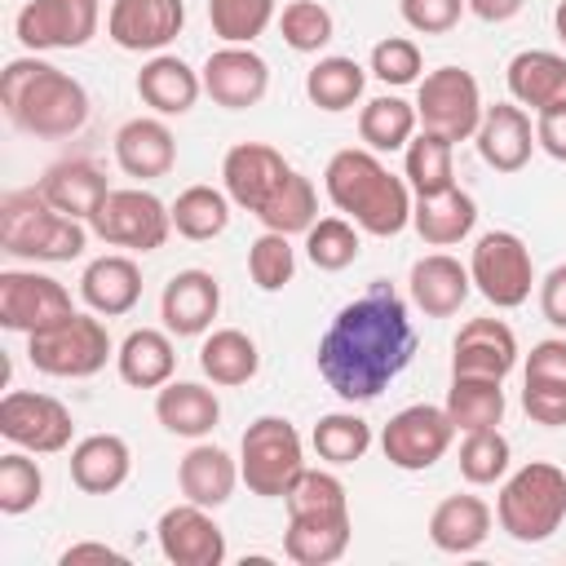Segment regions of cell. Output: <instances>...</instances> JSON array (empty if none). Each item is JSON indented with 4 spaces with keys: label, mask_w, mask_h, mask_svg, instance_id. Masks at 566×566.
<instances>
[{
    "label": "cell",
    "mask_w": 566,
    "mask_h": 566,
    "mask_svg": "<svg viewBox=\"0 0 566 566\" xmlns=\"http://www.w3.org/2000/svg\"><path fill=\"white\" fill-rule=\"evenodd\" d=\"M416 358V327L402 296L376 279L358 301L340 305L318 340V376L345 402H371Z\"/></svg>",
    "instance_id": "obj_1"
},
{
    "label": "cell",
    "mask_w": 566,
    "mask_h": 566,
    "mask_svg": "<svg viewBox=\"0 0 566 566\" xmlns=\"http://www.w3.org/2000/svg\"><path fill=\"white\" fill-rule=\"evenodd\" d=\"M0 106L13 128L31 137H71L88 119V93L75 75L44 57H13L0 75Z\"/></svg>",
    "instance_id": "obj_2"
},
{
    "label": "cell",
    "mask_w": 566,
    "mask_h": 566,
    "mask_svg": "<svg viewBox=\"0 0 566 566\" xmlns=\"http://www.w3.org/2000/svg\"><path fill=\"white\" fill-rule=\"evenodd\" d=\"M323 186L327 199L367 234L376 239H394L411 226V186L402 177H394L376 150H336L323 168Z\"/></svg>",
    "instance_id": "obj_3"
},
{
    "label": "cell",
    "mask_w": 566,
    "mask_h": 566,
    "mask_svg": "<svg viewBox=\"0 0 566 566\" xmlns=\"http://www.w3.org/2000/svg\"><path fill=\"white\" fill-rule=\"evenodd\" d=\"M88 243V221L57 212L40 186L0 199V248L22 261H75Z\"/></svg>",
    "instance_id": "obj_4"
},
{
    "label": "cell",
    "mask_w": 566,
    "mask_h": 566,
    "mask_svg": "<svg viewBox=\"0 0 566 566\" xmlns=\"http://www.w3.org/2000/svg\"><path fill=\"white\" fill-rule=\"evenodd\" d=\"M500 531L517 544H539L566 522V473L548 460H531L504 478L495 500Z\"/></svg>",
    "instance_id": "obj_5"
},
{
    "label": "cell",
    "mask_w": 566,
    "mask_h": 566,
    "mask_svg": "<svg viewBox=\"0 0 566 566\" xmlns=\"http://www.w3.org/2000/svg\"><path fill=\"white\" fill-rule=\"evenodd\" d=\"M111 354H115V345H111V332H106L102 314H71V318L27 336L31 367L44 371V376H57V380L97 376Z\"/></svg>",
    "instance_id": "obj_6"
},
{
    "label": "cell",
    "mask_w": 566,
    "mask_h": 566,
    "mask_svg": "<svg viewBox=\"0 0 566 566\" xmlns=\"http://www.w3.org/2000/svg\"><path fill=\"white\" fill-rule=\"evenodd\" d=\"M305 469V447L292 420L283 416H256L243 429L239 442V478L261 500H283L296 473Z\"/></svg>",
    "instance_id": "obj_7"
},
{
    "label": "cell",
    "mask_w": 566,
    "mask_h": 566,
    "mask_svg": "<svg viewBox=\"0 0 566 566\" xmlns=\"http://www.w3.org/2000/svg\"><path fill=\"white\" fill-rule=\"evenodd\" d=\"M88 230L111 243V248H128V252H155L168 243L172 234V208L142 190V186H128V190H111L97 212L88 217Z\"/></svg>",
    "instance_id": "obj_8"
},
{
    "label": "cell",
    "mask_w": 566,
    "mask_h": 566,
    "mask_svg": "<svg viewBox=\"0 0 566 566\" xmlns=\"http://www.w3.org/2000/svg\"><path fill=\"white\" fill-rule=\"evenodd\" d=\"M469 279H473V287H478L495 310H517V305L531 296V283H535L531 248H526L513 230H486V234L473 243Z\"/></svg>",
    "instance_id": "obj_9"
},
{
    "label": "cell",
    "mask_w": 566,
    "mask_h": 566,
    "mask_svg": "<svg viewBox=\"0 0 566 566\" xmlns=\"http://www.w3.org/2000/svg\"><path fill=\"white\" fill-rule=\"evenodd\" d=\"M482 88L478 80L464 71V66H438L420 80L416 88V115H420V128L429 133H442L451 142H464L478 133L482 124Z\"/></svg>",
    "instance_id": "obj_10"
},
{
    "label": "cell",
    "mask_w": 566,
    "mask_h": 566,
    "mask_svg": "<svg viewBox=\"0 0 566 566\" xmlns=\"http://www.w3.org/2000/svg\"><path fill=\"white\" fill-rule=\"evenodd\" d=\"M0 433L31 451V455H57L71 447L75 420L53 394H31V389H9L0 398Z\"/></svg>",
    "instance_id": "obj_11"
},
{
    "label": "cell",
    "mask_w": 566,
    "mask_h": 566,
    "mask_svg": "<svg viewBox=\"0 0 566 566\" xmlns=\"http://www.w3.org/2000/svg\"><path fill=\"white\" fill-rule=\"evenodd\" d=\"M455 438V424L447 416V407H429V402H411L398 416H389V424L380 429V451L394 469L420 473L429 464H438L447 455Z\"/></svg>",
    "instance_id": "obj_12"
},
{
    "label": "cell",
    "mask_w": 566,
    "mask_h": 566,
    "mask_svg": "<svg viewBox=\"0 0 566 566\" xmlns=\"http://www.w3.org/2000/svg\"><path fill=\"white\" fill-rule=\"evenodd\" d=\"M102 0H27L13 18V31L22 49L49 53V49H84L97 35Z\"/></svg>",
    "instance_id": "obj_13"
},
{
    "label": "cell",
    "mask_w": 566,
    "mask_h": 566,
    "mask_svg": "<svg viewBox=\"0 0 566 566\" xmlns=\"http://www.w3.org/2000/svg\"><path fill=\"white\" fill-rule=\"evenodd\" d=\"M71 292L53 274L35 270H4L0 274V327L9 332H44L62 318H71Z\"/></svg>",
    "instance_id": "obj_14"
},
{
    "label": "cell",
    "mask_w": 566,
    "mask_h": 566,
    "mask_svg": "<svg viewBox=\"0 0 566 566\" xmlns=\"http://www.w3.org/2000/svg\"><path fill=\"white\" fill-rule=\"evenodd\" d=\"M287 172H292V164L265 142H234L221 159V181H226L230 203H239L252 217L274 199V190L287 181Z\"/></svg>",
    "instance_id": "obj_15"
},
{
    "label": "cell",
    "mask_w": 566,
    "mask_h": 566,
    "mask_svg": "<svg viewBox=\"0 0 566 566\" xmlns=\"http://www.w3.org/2000/svg\"><path fill=\"white\" fill-rule=\"evenodd\" d=\"M155 539L172 566H221L226 562V531L212 522L203 504H190V500L159 513Z\"/></svg>",
    "instance_id": "obj_16"
},
{
    "label": "cell",
    "mask_w": 566,
    "mask_h": 566,
    "mask_svg": "<svg viewBox=\"0 0 566 566\" xmlns=\"http://www.w3.org/2000/svg\"><path fill=\"white\" fill-rule=\"evenodd\" d=\"M181 0H111L106 9V35L128 53H159L181 35Z\"/></svg>",
    "instance_id": "obj_17"
},
{
    "label": "cell",
    "mask_w": 566,
    "mask_h": 566,
    "mask_svg": "<svg viewBox=\"0 0 566 566\" xmlns=\"http://www.w3.org/2000/svg\"><path fill=\"white\" fill-rule=\"evenodd\" d=\"M199 80L203 93L226 111H248L270 93V66L248 44H221L217 53H208Z\"/></svg>",
    "instance_id": "obj_18"
},
{
    "label": "cell",
    "mask_w": 566,
    "mask_h": 566,
    "mask_svg": "<svg viewBox=\"0 0 566 566\" xmlns=\"http://www.w3.org/2000/svg\"><path fill=\"white\" fill-rule=\"evenodd\" d=\"M517 367V336L500 318H469L451 340V376L504 380Z\"/></svg>",
    "instance_id": "obj_19"
},
{
    "label": "cell",
    "mask_w": 566,
    "mask_h": 566,
    "mask_svg": "<svg viewBox=\"0 0 566 566\" xmlns=\"http://www.w3.org/2000/svg\"><path fill=\"white\" fill-rule=\"evenodd\" d=\"M478 155L495 172H522L535 150V124L517 102H495L482 111V124L473 133Z\"/></svg>",
    "instance_id": "obj_20"
},
{
    "label": "cell",
    "mask_w": 566,
    "mask_h": 566,
    "mask_svg": "<svg viewBox=\"0 0 566 566\" xmlns=\"http://www.w3.org/2000/svg\"><path fill=\"white\" fill-rule=\"evenodd\" d=\"M221 310V283L208 270H177L164 283L159 318L172 336H203Z\"/></svg>",
    "instance_id": "obj_21"
},
{
    "label": "cell",
    "mask_w": 566,
    "mask_h": 566,
    "mask_svg": "<svg viewBox=\"0 0 566 566\" xmlns=\"http://www.w3.org/2000/svg\"><path fill=\"white\" fill-rule=\"evenodd\" d=\"M509 93L517 106H531L535 115L566 106V57L553 49H522L509 57Z\"/></svg>",
    "instance_id": "obj_22"
},
{
    "label": "cell",
    "mask_w": 566,
    "mask_h": 566,
    "mask_svg": "<svg viewBox=\"0 0 566 566\" xmlns=\"http://www.w3.org/2000/svg\"><path fill=\"white\" fill-rule=\"evenodd\" d=\"M115 164L137 181H159L177 164V137L164 119L137 115L115 133Z\"/></svg>",
    "instance_id": "obj_23"
},
{
    "label": "cell",
    "mask_w": 566,
    "mask_h": 566,
    "mask_svg": "<svg viewBox=\"0 0 566 566\" xmlns=\"http://www.w3.org/2000/svg\"><path fill=\"white\" fill-rule=\"evenodd\" d=\"M80 296L102 318L128 314L142 301V270H137V261L124 256V252H106V256L88 261L84 274H80Z\"/></svg>",
    "instance_id": "obj_24"
},
{
    "label": "cell",
    "mask_w": 566,
    "mask_h": 566,
    "mask_svg": "<svg viewBox=\"0 0 566 566\" xmlns=\"http://www.w3.org/2000/svg\"><path fill=\"white\" fill-rule=\"evenodd\" d=\"M349 535H354L349 513H287L283 553L296 566H332L345 557Z\"/></svg>",
    "instance_id": "obj_25"
},
{
    "label": "cell",
    "mask_w": 566,
    "mask_h": 566,
    "mask_svg": "<svg viewBox=\"0 0 566 566\" xmlns=\"http://www.w3.org/2000/svg\"><path fill=\"white\" fill-rule=\"evenodd\" d=\"M411 301L424 310V318H451L460 314V305L469 301L473 292V279H469V265H460L455 256L447 252H429L411 265Z\"/></svg>",
    "instance_id": "obj_26"
},
{
    "label": "cell",
    "mask_w": 566,
    "mask_h": 566,
    "mask_svg": "<svg viewBox=\"0 0 566 566\" xmlns=\"http://www.w3.org/2000/svg\"><path fill=\"white\" fill-rule=\"evenodd\" d=\"M133 473V451L119 433H88L71 447V482L84 495H111L128 482Z\"/></svg>",
    "instance_id": "obj_27"
},
{
    "label": "cell",
    "mask_w": 566,
    "mask_h": 566,
    "mask_svg": "<svg viewBox=\"0 0 566 566\" xmlns=\"http://www.w3.org/2000/svg\"><path fill=\"white\" fill-rule=\"evenodd\" d=\"M177 486L190 504L221 509L239 486V464L230 460V451H221L212 442H195L177 464Z\"/></svg>",
    "instance_id": "obj_28"
},
{
    "label": "cell",
    "mask_w": 566,
    "mask_h": 566,
    "mask_svg": "<svg viewBox=\"0 0 566 566\" xmlns=\"http://www.w3.org/2000/svg\"><path fill=\"white\" fill-rule=\"evenodd\" d=\"M155 420L177 438H208L221 420V402L208 385L195 380H168L155 394Z\"/></svg>",
    "instance_id": "obj_29"
},
{
    "label": "cell",
    "mask_w": 566,
    "mask_h": 566,
    "mask_svg": "<svg viewBox=\"0 0 566 566\" xmlns=\"http://www.w3.org/2000/svg\"><path fill=\"white\" fill-rule=\"evenodd\" d=\"M203 93L199 71H190L181 57L172 53H155L142 71H137V97L155 111V115H186Z\"/></svg>",
    "instance_id": "obj_30"
},
{
    "label": "cell",
    "mask_w": 566,
    "mask_h": 566,
    "mask_svg": "<svg viewBox=\"0 0 566 566\" xmlns=\"http://www.w3.org/2000/svg\"><path fill=\"white\" fill-rule=\"evenodd\" d=\"M411 226L429 248H451L460 239L473 234L478 226V203L473 195H464L460 186L442 190V195H416L411 203Z\"/></svg>",
    "instance_id": "obj_31"
},
{
    "label": "cell",
    "mask_w": 566,
    "mask_h": 566,
    "mask_svg": "<svg viewBox=\"0 0 566 566\" xmlns=\"http://www.w3.org/2000/svg\"><path fill=\"white\" fill-rule=\"evenodd\" d=\"M40 195H44L57 212L88 221V217L97 212V203L111 195V186H106V172H102L97 164H88V159H62V164H53V168L40 177Z\"/></svg>",
    "instance_id": "obj_32"
},
{
    "label": "cell",
    "mask_w": 566,
    "mask_h": 566,
    "mask_svg": "<svg viewBox=\"0 0 566 566\" xmlns=\"http://www.w3.org/2000/svg\"><path fill=\"white\" fill-rule=\"evenodd\" d=\"M491 535V504L482 495H447L429 513V539L442 553H478Z\"/></svg>",
    "instance_id": "obj_33"
},
{
    "label": "cell",
    "mask_w": 566,
    "mask_h": 566,
    "mask_svg": "<svg viewBox=\"0 0 566 566\" xmlns=\"http://www.w3.org/2000/svg\"><path fill=\"white\" fill-rule=\"evenodd\" d=\"M115 367H119V380L133 385V389H159V385H168L172 371H177V354H172L168 332H159V327L128 332L124 345L115 349Z\"/></svg>",
    "instance_id": "obj_34"
},
{
    "label": "cell",
    "mask_w": 566,
    "mask_h": 566,
    "mask_svg": "<svg viewBox=\"0 0 566 566\" xmlns=\"http://www.w3.org/2000/svg\"><path fill=\"white\" fill-rule=\"evenodd\" d=\"M199 367L212 385L221 389H234V385H248L256 371H261V354H256V340L239 327H217L203 345H199Z\"/></svg>",
    "instance_id": "obj_35"
},
{
    "label": "cell",
    "mask_w": 566,
    "mask_h": 566,
    "mask_svg": "<svg viewBox=\"0 0 566 566\" xmlns=\"http://www.w3.org/2000/svg\"><path fill=\"white\" fill-rule=\"evenodd\" d=\"M402 177L416 195H442L455 186V142L442 133L420 128L407 142V159H402Z\"/></svg>",
    "instance_id": "obj_36"
},
{
    "label": "cell",
    "mask_w": 566,
    "mask_h": 566,
    "mask_svg": "<svg viewBox=\"0 0 566 566\" xmlns=\"http://www.w3.org/2000/svg\"><path fill=\"white\" fill-rule=\"evenodd\" d=\"M504 380H482V376H451L447 389V416L455 424V433H473V429H500L504 420Z\"/></svg>",
    "instance_id": "obj_37"
},
{
    "label": "cell",
    "mask_w": 566,
    "mask_h": 566,
    "mask_svg": "<svg viewBox=\"0 0 566 566\" xmlns=\"http://www.w3.org/2000/svg\"><path fill=\"white\" fill-rule=\"evenodd\" d=\"M363 84H367V71L354 62V57H318L305 75V97L318 106V111H349L358 97H363Z\"/></svg>",
    "instance_id": "obj_38"
},
{
    "label": "cell",
    "mask_w": 566,
    "mask_h": 566,
    "mask_svg": "<svg viewBox=\"0 0 566 566\" xmlns=\"http://www.w3.org/2000/svg\"><path fill=\"white\" fill-rule=\"evenodd\" d=\"M416 124H420V115H416V106L411 102H402V97H394V93H385V97H371L367 106H363V115H358V137L367 142V150H407V142L416 137Z\"/></svg>",
    "instance_id": "obj_39"
},
{
    "label": "cell",
    "mask_w": 566,
    "mask_h": 566,
    "mask_svg": "<svg viewBox=\"0 0 566 566\" xmlns=\"http://www.w3.org/2000/svg\"><path fill=\"white\" fill-rule=\"evenodd\" d=\"M168 208H172V230L190 243L217 239L230 226V195L212 186H186Z\"/></svg>",
    "instance_id": "obj_40"
},
{
    "label": "cell",
    "mask_w": 566,
    "mask_h": 566,
    "mask_svg": "<svg viewBox=\"0 0 566 566\" xmlns=\"http://www.w3.org/2000/svg\"><path fill=\"white\" fill-rule=\"evenodd\" d=\"M256 221L265 226V230H279V234H305L314 221H318V190H314V181L305 177V172H287V181L274 190V199L256 212Z\"/></svg>",
    "instance_id": "obj_41"
},
{
    "label": "cell",
    "mask_w": 566,
    "mask_h": 566,
    "mask_svg": "<svg viewBox=\"0 0 566 566\" xmlns=\"http://www.w3.org/2000/svg\"><path fill=\"white\" fill-rule=\"evenodd\" d=\"M363 252V239H358V226L349 217H318L310 230H305V256L336 274V270H349Z\"/></svg>",
    "instance_id": "obj_42"
},
{
    "label": "cell",
    "mask_w": 566,
    "mask_h": 566,
    "mask_svg": "<svg viewBox=\"0 0 566 566\" xmlns=\"http://www.w3.org/2000/svg\"><path fill=\"white\" fill-rule=\"evenodd\" d=\"M310 442H314L318 460H327V464H354L371 447V424L363 416H354V411H332V416H323L314 424Z\"/></svg>",
    "instance_id": "obj_43"
},
{
    "label": "cell",
    "mask_w": 566,
    "mask_h": 566,
    "mask_svg": "<svg viewBox=\"0 0 566 566\" xmlns=\"http://www.w3.org/2000/svg\"><path fill=\"white\" fill-rule=\"evenodd\" d=\"M509 460H513V447L500 429H473L460 442V478L473 482V486L500 482L509 473Z\"/></svg>",
    "instance_id": "obj_44"
},
{
    "label": "cell",
    "mask_w": 566,
    "mask_h": 566,
    "mask_svg": "<svg viewBox=\"0 0 566 566\" xmlns=\"http://www.w3.org/2000/svg\"><path fill=\"white\" fill-rule=\"evenodd\" d=\"M212 35L226 44H252L274 22V0H208Z\"/></svg>",
    "instance_id": "obj_45"
},
{
    "label": "cell",
    "mask_w": 566,
    "mask_h": 566,
    "mask_svg": "<svg viewBox=\"0 0 566 566\" xmlns=\"http://www.w3.org/2000/svg\"><path fill=\"white\" fill-rule=\"evenodd\" d=\"M279 31H283V44H287V49H296V53H318V49L332 44L336 22H332V13H327L318 0H292V4H283V13H279Z\"/></svg>",
    "instance_id": "obj_46"
},
{
    "label": "cell",
    "mask_w": 566,
    "mask_h": 566,
    "mask_svg": "<svg viewBox=\"0 0 566 566\" xmlns=\"http://www.w3.org/2000/svg\"><path fill=\"white\" fill-rule=\"evenodd\" d=\"M40 495H44V473L31 460V451L18 447V451L0 455V513L18 517V513L35 509Z\"/></svg>",
    "instance_id": "obj_47"
},
{
    "label": "cell",
    "mask_w": 566,
    "mask_h": 566,
    "mask_svg": "<svg viewBox=\"0 0 566 566\" xmlns=\"http://www.w3.org/2000/svg\"><path fill=\"white\" fill-rule=\"evenodd\" d=\"M287 513H349V491L327 469H301L283 495Z\"/></svg>",
    "instance_id": "obj_48"
},
{
    "label": "cell",
    "mask_w": 566,
    "mask_h": 566,
    "mask_svg": "<svg viewBox=\"0 0 566 566\" xmlns=\"http://www.w3.org/2000/svg\"><path fill=\"white\" fill-rule=\"evenodd\" d=\"M248 274H252V283L261 292H283L292 283V274H296V252H292L287 234L265 230L261 239H252V248H248Z\"/></svg>",
    "instance_id": "obj_49"
},
{
    "label": "cell",
    "mask_w": 566,
    "mask_h": 566,
    "mask_svg": "<svg viewBox=\"0 0 566 566\" xmlns=\"http://www.w3.org/2000/svg\"><path fill=\"white\" fill-rule=\"evenodd\" d=\"M420 66H424V57H420V44H416V40H407V35H385V40L371 49V66H367V71H371L376 80L402 88V84H416V80H420Z\"/></svg>",
    "instance_id": "obj_50"
},
{
    "label": "cell",
    "mask_w": 566,
    "mask_h": 566,
    "mask_svg": "<svg viewBox=\"0 0 566 566\" xmlns=\"http://www.w3.org/2000/svg\"><path fill=\"white\" fill-rule=\"evenodd\" d=\"M464 9H469L464 0H398L402 22L411 31H420V35H447V31H455L460 18H464Z\"/></svg>",
    "instance_id": "obj_51"
},
{
    "label": "cell",
    "mask_w": 566,
    "mask_h": 566,
    "mask_svg": "<svg viewBox=\"0 0 566 566\" xmlns=\"http://www.w3.org/2000/svg\"><path fill=\"white\" fill-rule=\"evenodd\" d=\"M522 411L544 424V429H562L566 424V385H548V380H526L522 385Z\"/></svg>",
    "instance_id": "obj_52"
},
{
    "label": "cell",
    "mask_w": 566,
    "mask_h": 566,
    "mask_svg": "<svg viewBox=\"0 0 566 566\" xmlns=\"http://www.w3.org/2000/svg\"><path fill=\"white\" fill-rule=\"evenodd\" d=\"M526 380H548V385H566V336H548L535 340L526 354Z\"/></svg>",
    "instance_id": "obj_53"
},
{
    "label": "cell",
    "mask_w": 566,
    "mask_h": 566,
    "mask_svg": "<svg viewBox=\"0 0 566 566\" xmlns=\"http://www.w3.org/2000/svg\"><path fill=\"white\" fill-rule=\"evenodd\" d=\"M539 314L557 332H566V265H553L544 274V283H539Z\"/></svg>",
    "instance_id": "obj_54"
},
{
    "label": "cell",
    "mask_w": 566,
    "mask_h": 566,
    "mask_svg": "<svg viewBox=\"0 0 566 566\" xmlns=\"http://www.w3.org/2000/svg\"><path fill=\"white\" fill-rule=\"evenodd\" d=\"M535 146L548 150L557 164H566V106L535 115Z\"/></svg>",
    "instance_id": "obj_55"
},
{
    "label": "cell",
    "mask_w": 566,
    "mask_h": 566,
    "mask_svg": "<svg viewBox=\"0 0 566 566\" xmlns=\"http://www.w3.org/2000/svg\"><path fill=\"white\" fill-rule=\"evenodd\" d=\"M80 562H124V553L111 548V544H93V539H84V544H71V548L62 553V566H80Z\"/></svg>",
    "instance_id": "obj_56"
},
{
    "label": "cell",
    "mask_w": 566,
    "mask_h": 566,
    "mask_svg": "<svg viewBox=\"0 0 566 566\" xmlns=\"http://www.w3.org/2000/svg\"><path fill=\"white\" fill-rule=\"evenodd\" d=\"M464 4H469V13L482 18V22H509V18L522 13L526 0H464Z\"/></svg>",
    "instance_id": "obj_57"
},
{
    "label": "cell",
    "mask_w": 566,
    "mask_h": 566,
    "mask_svg": "<svg viewBox=\"0 0 566 566\" xmlns=\"http://www.w3.org/2000/svg\"><path fill=\"white\" fill-rule=\"evenodd\" d=\"M553 27H557V35H562V44H566V0L553 9Z\"/></svg>",
    "instance_id": "obj_58"
}]
</instances>
